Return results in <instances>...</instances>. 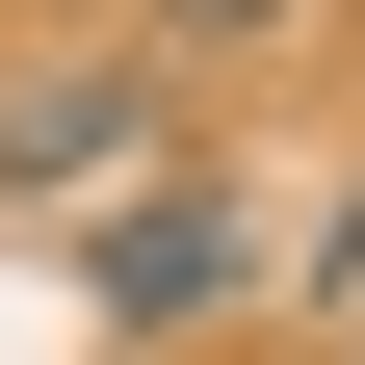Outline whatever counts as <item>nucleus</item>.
<instances>
[{"label": "nucleus", "instance_id": "4", "mask_svg": "<svg viewBox=\"0 0 365 365\" xmlns=\"http://www.w3.org/2000/svg\"><path fill=\"white\" fill-rule=\"evenodd\" d=\"M339 287H365V235H339Z\"/></svg>", "mask_w": 365, "mask_h": 365}, {"label": "nucleus", "instance_id": "1", "mask_svg": "<svg viewBox=\"0 0 365 365\" xmlns=\"http://www.w3.org/2000/svg\"><path fill=\"white\" fill-rule=\"evenodd\" d=\"M157 53H53V78H0V209H78V182H130L157 157Z\"/></svg>", "mask_w": 365, "mask_h": 365}, {"label": "nucleus", "instance_id": "5", "mask_svg": "<svg viewBox=\"0 0 365 365\" xmlns=\"http://www.w3.org/2000/svg\"><path fill=\"white\" fill-rule=\"evenodd\" d=\"M339 365H365V339H339Z\"/></svg>", "mask_w": 365, "mask_h": 365}, {"label": "nucleus", "instance_id": "2", "mask_svg": "<svg viewBox=\"0 0 365 365\" xmlns=\"http://www.w3.org/2000/svg\"><path fill=\"white\" fill-rule=\"evenodd\" d=\"M105 313H130V339L235 313V182H130V209H105Z\"/></svg>", "mask_w": 365, "mask_h": 365}, {"label": "nucleus", "instance_id": "3", "mask_svg": "<svg viewBox=\"0 0 365 365\" xmlns=\"http://www.w3.org/2000/svg\"><path fill=\"white\" fill-rule=\"evenodd\" d=\"M130 26H157V53H261L287 0H130Z\"/></svg>", "mask_w": 365, "mask_h": 365}]
</instances>
